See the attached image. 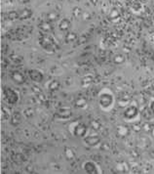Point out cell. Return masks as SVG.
Returning <instances> with one entry per match:
<instances>
[{"label": "cell", "mask_w": 154, "mask_h": 174, "mask_svg": "<svg viewBox=\"0 0 154 174\" xmlns=\"http://www.w3.org/2000/svg\"><path fill=\"white\" fill-rule=\"evenodd\" d=\"M29 76H30L31 78L35 81H41L42 80V74L39 72H37V70H30Z\"/></svg>", "instance_id": "2"}, {"label": "cell", "mask_w": 154, "mask_h": 174, "mask_svg": "<svg viewBox=\"0 0 154 174\" xmlns=\"http://www.w3.org/2000/svg\"><path fill=\"white\" fill-rule=\"evenodd\" d=\"M6 97L8 99V101L10 103H16L17 102V94L11 89H7V93H6Z\"/></svg>", "instance_id": "1"}]
</instances>
